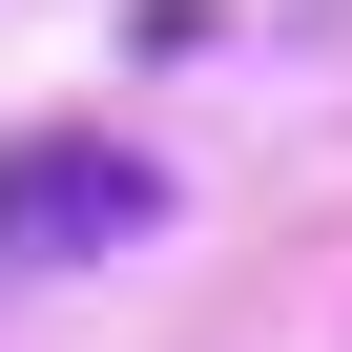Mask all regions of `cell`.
I'll list each match as a JSON object with an SVG mask.
<instances>
[{
	"mask_svg": "<svg viewBox=\"0 0 352 352\" xmlns=\"http://www.w3.org/2000/svg\"><path fill=\"white\" fill-rule=\"evenodd\" d=\"M166 228V166L124 124H21L0 145V270H83V249H145Z\"/></svg>",
	"mask_w": 352,
	"mask_h": 352,
	"instance_id": "6da1fadb",
	"label": "cell"
}]
</instances>
